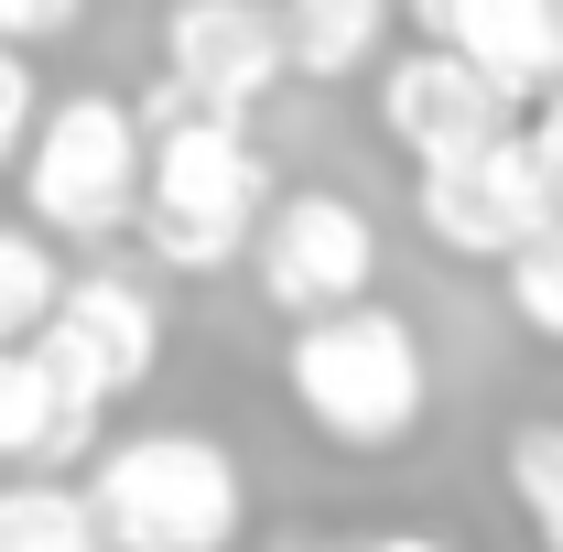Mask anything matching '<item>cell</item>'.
Here are the masks:
<instances>
[{"mask_svg":"<svg viewBox=\"0 0 563 552\" xmlns=\"http://www.w3.org/2000/svg\"><path fill=\"white\" fill-rule=\"evenodd\" d=\"M498 272H509V314H520V325H531L542 346H563V228L520 239Z\"/></svg>","mask_w":563,"mask_h":552,"instance_id":"cell-16","label":"cell"},{"mask_svg":"<svg viewBox=\"0 0 563 552\" xmlns=\"http://www.w3.org/2000/svg\"><path fill=\"white\" fill-rule=\"evenodd\" d=\"M33 120H44V87H33V66L0 44V174L22 163V141H33Z\"/></svg>","mask_w":563,"mask_h":552,"instance_id":"cell-17","label":"cell"},{"mask_svg":"<svg viewBox=\"0 0 563 552\" xmlns=\"http://www.w3.org/2000/svg\"><path fill=\"white\" fill-rule=\"evenodd\" d=\"M282 390L314 444L336 455H401L422 422H433V357H422L412 314L390 303H347V314H314L282 346Z\"/></svg>","mask_w":563,"mask_h":552,"instance_id":"cell-2","label":"cell"},{"mask_svg":"<svg viewBox=\"0 0 563 552\" xmlns=\"http://www.w3.org/2000/svg\"><path fill=\"white\" fill-rule=\"evenodd\" d=\"M261 552H314V542H261Z\"/></svg>","mask_w":563,"mask_h":552,"instance_id":"cell-21","label":"cell"},{"mask_svg":"<svg viewBox=\"0 0 563 552\" xmlns=\"http://www.w3.org/2000/svg\"><path fill=\"white\" fill-rule=\"evenodd\" d=\"M131 120H141V217H131L141 250L185 281L228 272L261 239V217H272V163H261L250 120L196 109L174 76L152 98H131Z\"/></svg>","mask_w":563,"mask_h":552,"instance_id":"cell-1","label":"cell"},{"mask_svg":"<svg viewBox=\"0 0 563 552\" xmlns=\"http://www.w3.org/2000/svg\"><path fill=\"white\" fill-rule=\"evenodd\" d=\"M412 217L433 250H455V261H509L520 239H542L553 207H542V174H531V141L498 131L477 152H455V163H422L412 174Z\"/></svg>","mask_w":563,"mask_h":552,"instance_id":"cell-6","label":"cell"},{"mask_svg":"<svg viewBox=\"0 0 563 552\" xmlns=\"http://www.w3.org/2000/svg\"><path fill=\"white\" fill-rule=\"evenodd\" d=\"M163 76H174L196 109H217V120H250L282 76H292L282 11L272 0H174V11H163Z\"/></svg>","mask_w":563,"mask_h":552,"instance_id":"cell-8","label":"cell"},{"mask_svg":"<svg viewBox=\"0 0 563 552\" xmlns=\"http://www.w3.org/2000/svg\"><path fill=\"white\" fill-rule=\"evenodd\" d=\"M498 466H509V498H520L531 542H542V552H563V422H520Z\"/></svg>","mask_w":563,"mask_h":552,"instance_id":"cell-15","label":"cell"},{"mask_svg":"<svg viewBox=\"0 0 563 552\" xmlns=\"http://www.w3.org/2000/svg\"><path fill=\"white\" fill-rule=\"evenodd\" d=\"M22 217L44 239H120L141 217V120L131 98L76 87L44 98V120L22 141Z\"/></svg>","mask_w":563,"mask_h":552,"instance_id":"cell-4","label":"cell"},{"mask_svg":"<svg viewBox=\"0 0 563 552\" xmlns=\"http://www.w3.org/2000/svg\"><path fill=\"white\" fill-rule=\"evenodd\" d=\"M55 292H66V261L33 217H0V346H33L55 325Z\"/></svg>","mask_w":563,"mask_h":552,"instance_id":"cell-14","label":"cell"},{"mask_svg":"<svg viewBox=\"0 0 563 552\" xmlns=\"http://www.w3.org/2000/svg\"><path fill=\"white\" fill-rule=\"evenodd\" d=\"M357 552H455V542H444V531H368Z\"/></svg>","mask_w":563,"mask_h":552,"instance_id":"cell-20","label":"cell"},{"mask_svg":"<svg viewBox=\"0 0 563 552\" xmlns=\"http://www.w3.org/2000/svg\"><path fill=\"white\" fill-rule=\"evenodd\" d=\"M444 44L488 76L509 109H542L563 87V0H455Z\"/></svg>","mask_w":563,"mask_h":552,"instance_id":"cell-10","label":"cell"},{"mask_svg":"<svg viewBox=\"0 0 563 552\" xmlns=\"http://www.w3.org/2000/svg\"><path fill=\"white\" fill-rule=\"evenodd\" d=\"M0 552H109V531H98L87 487L11 477V487H0Z\"/></svg>","mask_w":563,"mask_h":552,"instance_id":"cell-13","label":"cell"},{"mask_svg":"<svg viewBox=\"0 0 563 552\" xmlns=\"http://www.w3.org/2000/svg\"><path fill=\"white\" fill-rule=\"evenodd\" d=\"M250 261H261V292H272L282 314H292V325H314V314L368 303V281H379V228H368L357 196L303 185V196H272L261 239H250Z\"/></svg>","mask_w":563,"mask_h":552,"instance_id":"cell-5","label":"cell"},{"mask_svg":"<svg viewBox=\"0 0 563 552\" xmlns=\"http://www.w3.org/2000/svg\"><path fill=\"white\" fill-rule=\"evenodd\" d=\"M76 22H87V0H0V44H11V55L55 44V33H76Z\"/></svg>","mask_w":563,"mask_h":552,"instance_id":"cell-18","label":"cell"},{"mask_svg":"<svg viewBox=\"0 0 563 552\" xmlns=\"http://www.w3.org/2000/svg\"><path fill=\"white\" fill-rule=\"evenodd\" d=\"M531 174H542V207H553V228H563V87L553 98H542V109H531Z\"/></svg>","mask_w":563,"mask_h":552,"instance_id":"cell-19","label":"cell"},{"mask_svg":"<svg viewBox=\"0 0 563 552\" xmlns=\"http://www.w3.org/2000/svg\"><path fill=\"white\" fill-rule=\"evenodd\" d=\"M87 509H98L109 552H228L250 520V466L217 433L152 422L87 466Z\"/></svg>","mask_w":563,"mask_h":552,"instance_id":"cell-3","label":"cell"},{"mask_svg":"<svg viewBox=\"0 0 563 552\" xmlns=\"http://www.w3.org/2000/svg\"><path fill=\"white\" fill-rule=\"evenodd\" d=\"M33 346L109 412V401H131L141 379L163 368V292L131 281V272H76L66 292H55V325H44Z\"/></svg>","mask_w":563,"mask_h":552,"instance_id":"cell-7","label":"cell"},{"mask_svg":"<svg viewBox=\"0 0 563 552\" xmlns=\"http://www.w3.org/2000/svg\"><path fill=\"white\" fill-rule=\"evenodd\" d=\"M272 11H282L292 76H314V87L368 76L379 55H390V22H401V0H272Z\"/></svg>","mask_w":563,"mask_h":552,"instance_id":"cell-12","label":"cell"},{"mask_svg":"<svg viewBox=\"0 0 563 552\" xmlns=\"http://www.w3.org/2000/svg\"><path fill=\"white\" fill-rule=\"evenodd\" d=\"M98 444V401L44 346H0V466H76Z\"/></svg>","mask_w":563,"mask_h":552,"instance_id":"cell-11","label":"cell"},{"mask_svg":"<svg viewBox=\"0 0 563 552\" xmlns=\"http://www.w3.org/2000/svg\"><path fill=\"white\" fill-rule=\"evenodd\" d=\"M379 131L422 174V163H455V152L498 141L509 131V98L455 44H401V55H379Z\"/></svg>","mask_w":563,"mask_h":552,"instance_id":"cell-9","label":"cell"}]
</instances>
